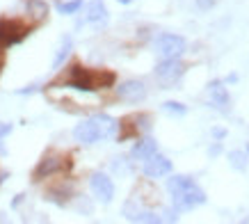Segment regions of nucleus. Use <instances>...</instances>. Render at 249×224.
<instances>
[{"label":"nucleus","instance_id":"obj_1","mask_svg":"<svg viewBox=\"0 0 249 224\" xmlns=\"http://www.w3.org/2000/svg\"><path fill=\"white\" fill-rule=\"evenodd\" d=\"M167 190L176 210H192L206 204V192L190 176H172L167 181Z\"/></svg>","mask_w":249,"mask_h":224},{"label":"nucleus","instance_id":"obj_2","mask_svg":"<svg viewBox=\"0 0 249 224\" xmlns=\"http://www.w3.org/2000/svg\"><path fill=\"white\" fill-rule=\"evenodd\" d=\"M117 131V121L107 114H94L89 119H85L83 124H78L73 128V137L80 144H96L101 140H107L110 135Z\"/></svg>","mask_w":249,"mask_h":224},{"label":"nucleus","instance_id":"obj_3","mask_svg":"<svg viewBox=\"0 0 249 224\" xmlns=\"http://www.w3.org/2000/svg\"><path fill=\"white\" fill-rule=\"evenodd\" d=\"M67 87L78 90V92H94V90H98V74H91V71H87L80 64H73L71 71H69Z\"/></svg>","mask_w":249,"mask_h":224},{"label":"nucleus","instance_id":"obj_4","mask_svg":"<svg viewBox=\"0 0 249 224\" xmlns=\"http://www.w3.org/2000/svg\"><path fill=\"white\" fill-rule=\"evenodd\" d=\"M156 53L160 60H174L185 53V39L178 35H160L156 39Z\"/></svg>","mask_w":249,"mask_h":224},{"label":"nucleus","instance_id":"obj_5","mask_svg":"<svg viewBox=\"0 0 249 224\" xmlns=\"http://www.w3.org/2000/svg\"><path fill=\"white\" fill-rule=\"evenodd\" d=\"M28 32L30 30L23 23L12 21V19H0V48L21 44L23 39L28 37Z\"/></svg>","mask_w":249,"mask_h":224},{"label":"nucleus","instance_id":"obj_6","mask_svg":"<svg viewBox=\"0 0 249 224\" xmlns=\"http://www.w3.org/2000/svg\"><path fill=\"white\" fill-rule=\"evenodd\" d=\"M183 74H185V64H183L178 57H174V60H162L158 67H156V78H158V82L165 85V87L174 85Z\"/></svg>","mask_w":249,"mask_h":224},{"label":"nucleus","instance_id":"obj_7","mask_svg":"<svg viewBox=\"0 0 249 224\" xmlns=\"http://www.w3.org/2000/svg\"><path fill=\"white\" fill-rule=\"evenodd\" d=\"M89 187H91V192H94V197H96L101 204H110L112 202V197H114V183L110 176H106V174H91V179H89Z\"/></svg>","mask_w":249,"mask_h":224},{"label":"nucleus","instance_id":"obj_8","mask_svg":"<svg viewBox=\"0 0 249 224\" xmlns=\"http://www.w3.org/2000/svg\"><path fill=\"white\" fill-rule=\"evenodd\" d=\"M144 163V174L149 176V179H160V176H167V174L172 172V160L165 156H160L158 151L153 153V156H149L146 160H142Z\"/></svg>","mask_w":249,"mask_h":224},{"label":"nucleus","instance_id":"obj_9","mask_svg":"<svg viewBox=\"0 0 249 224\" xmlns=\"http://www.w3.org/2000/svg\"><path fill=\"white\" fill-rule=\"evenodd\" d=\"M117 96L126 103H137L146 96V87H144L142 80H126L117 87Z\"/></svg>","mask_w":249,"mask_h":224},{"label":"nucleus","instance_id":"obj_10","mask_svg":"<svg viewBox=\"0 0 249 224\" xmlns=\"http://www.w3.org/2000/svg\"><path fill=\"white\" fill-rule=\"evenodd\" d=\"M208 96H211V103L215 105L219 112L229 110L231 98H229V92H227V87H224V82L222 80H213L211 85H208Z\"/></svg>","mask_w":249,"mask_h":224},{"label":"nucleus","instance_id":"obj_11","mask_svg":"<svg viewBox=\"0 0 249 224\" xmlns=\"http://www.w3.org/2000/svg\"><path fill=\"white\" fill-rule=\"evenodd\" d=\"M85 21L91 23V25H106L107 23V9H106V2L103 0H91L87 5V14H85Z\"/></svg>","mask_w":249,"mask_h":224},{"label":"nucleus","instance_id":"obj_12","mask_svg":"<svg viewBox=\"0 0 249 224\" xmlns=\"http://www.w3.org/2000/svg\"><path fill=\"white\" fill-rule=\"evenodd\" d=\"M60 169H62V158L48 156V158H44V160L37 165V169H35V179H37V181L39 179H46V176L60 172Z\"/></svg>","mask_w":249,"mask_h":224},{"label":"nucleus","instance_id":"obj_13","mask_svg":"<svg viewBox=\"0 0 249 224\" xmlns=\"http://www.w3.org/2000/svg\"><path fill=\"white\" fill-rule=\"evenodd\" d=\"M156 151H158L156 140H151V137H144L142 142H137L135 147H133V158H135V160H146V158L153 156Z\"/></svg>","mask_w":249,"mask_h":224},{"label":"nucleus","instance_id":"obj_14","mask_svg":"<svg viewBox=\"0 0 249 224\" xmlns=\"http://www.w3.org/2000/svg\"><path fill=\"white\" fill-rule=\"evenodd\" d=\"M25 7H28V14L32 19H37V21H44L48 16V5L44 0H25Z\"/></svg>","mask_w":249,"mask_h":224},{"label":"nucleus","instance_id":"obj_15","mask_svg":"<svg viewBox=\"0 0 249 224\" xmlns=\"http://www.w3.org/2000/svg\"><path fill=\"white\" fill-rule=\"evenodd\" d=\"M71 48H73V41H71V37H64L62 39V46L57 48V53H55L53 57V69L57 71V69L64 64V60L69 57V53H71Z\"/></svg>","mask_w":249,"mask_h":224},{"label":"nucleus","instance_id":"obj_16","mask_svg":"<svg viewBox=\"0 0 249 224\" xmlns=\"http://www.w3.org/2000/svg\"><path fill=\"white\" fill-rule=\"evenodd\" d=\"M80 7H83V0H69V2H60L57 5V12L69 16V14H78Z\"/></svg>","mask_w":249,"mask_h":224},{"label":"nucleus","instance_id":"obj_17","mask_svg":"<svg viewBox=\"0 0 249 224\" xmlns=\"http://www.w3.org/2000/svg\"><path fill=\"white\" fill-rule=\"evenodd\" d=\"M126 217H128L130 222H160V217L156 215V213H126Z\"/></svg>","mask_w":249,"mask_h":224},{"label":"nucleus","instance_id":"obj_18","mask_svg":"<svg viewBox=\"0 0 249 224\" xmlns=\"http://www.w3.org/2000/svg\"><path fill=\"white\" fill-rule=\"evenodd\" d=\"M162 110L169 112V114H178V117H183L185 112H188V108L183 103H176V101H167V103H162Z\"/></svg>","mask_w":249,"mask_h":224},{"label":"nucleus","instance_id":"obj_19","mask_svg":"<svg viewBox=\"0 0 249 224\" xmlns=\"http://www.w3.org/2000/svg\"><path fill=\"white\" fill-rule=\"evenodd\" d=\"M229 160H231V165H233L235 169H245V165H247V160H245V156H242L240 151H231Z\"/></svg>","mask_w":249,"mask_h":224},{"label":"nucleus","instance_id":"obj_20","mask_svg":"<svg viewBox=\"0 0 249 224\" xmlns=\"http://www.w3.org/2000/svg\"><path fill=\"white\" fill-rule=\"evenodd\" d=\"M213 5H215V0H196V7L204 9V12H206V9H211Z\"/></svg>","mask_w":249,"mask_h":224},{"label":"nucleus","instance_id":"obj_21","mask_svg":"<svg viewBox=\"0 0 249 224\" xmlns=\"http://www.w3.org/2000/svg\"><path fill=\"white\" fill-rule=\"evenodd\" d=\"M12 133V124H5V121H0V140L5 137V135Z\"/></svg>","mask_w":249,"mask_h":224},{"label":"nucleus","instance_id":"obj_22","mask_svg":"<svg viewBox=\"0 0 249 224\" xmlns=\"http://www.w3.org/2000/svg\"><path fill=\"white\" fill-rule=\"evenodd\" d=\"M117 2H121V5H130V2H135V0H117Z\"/></svg>","mask_w":249,"mask_h":224},{"label":"nucleus","instance_id":"obj_23","mask_svg":"<svg viewBox=\"0 0 249 224\" xmlns=\"http://www.w3.org/2000/svg\"><path fill=\"white\" fill-rule=\"evenodd\" d=\"M0 153H5V147H2V142H0Z\"/></svg>","mask_w":249,"mask_h":224}]
</instances>
